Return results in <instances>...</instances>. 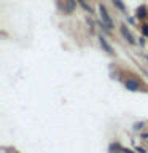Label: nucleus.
<instances>
[{
    "instance_id": "f257e3e1",
    "label": "nucleus",
    "mask_w": 148,
    "mask_h": 153,
    "mask_svg": "<svg viewBox=\"0 0 148 153\" xmlns=\"http://www.w3.org/2000/svg\"><path fill=\"white\" fill-rule=\"evenodd\" d=\"M99 14H100V22H102L107 29H113V21H112V18H110V14L107 11V7H105L104 3L99 5Z\"/></svg>"
},
{
    "instance_id": "f03ea898",
    "label": "nucleus",
    "mask_w": 148,
    "mask_h": 153,
    "mask_svg": "<svg viewBox=\"0 0 148 153\" xmlns=\"http://www.w3.org/2000/svg\"><path fill=\"white\" fill-rule=\"evenodd\" d=\"M124 88L127 91H132V93H137V91H142V83L135 78H127L124 81Z\"/></svg>"
},
{
    "instance_id": "7ed1b4c3",
    "label": "nucleus",
    "mask_w": 148,
    "mask_h": 153,
    "mask_svg": "<svg viewBox=\"0 0 148 153\" xmlns=\"http://www.w3.org/2000/svg\"><path fill=\"white\" fill-rule=\"evenodd\" d=\"M99 45L102 46V50L107 53V54H110V56H115L116 53H115V50H113V46L108 43V40H107V37L105 35H99Z\"/></svg>"
},
{
    "instance_id": "20e7f679",
    "label": "nucleus",
    "mask_w": 148,
    "mask_h": 153,
    "mask_svg": "<svg viewBox=\"0 0 148 153\" xmlns=\"http://www.w3.org/2000/svg\"><path fill=\"white\" fill-rule=\"evenodd\" d=\"M119 30H121V35L124 37V40H126L127 43H131V45H134V43H135V38H134V35L131 33V30L126 27V24H121Z\"/></svg>"
},
{
    "instance_id": "39448f33",
    "label": "nucleus",
    "mask_w": 148,
    "mask_h": 153,
    "mask_svg": "<svg viewBox=\"0 0 148 153\" xmlns=\"http://www.w3.org/2000/svg\"><path fill=\"white\" fill-rule=\"evenodd\" d=\"M123 145L119 143L118 140H115V142H112L108 145V153H123Z\"/></svg>"
},
{
    "instance_id": "423d86ee",
    "label": "nucleus",
    "mask_w": 148,
    "mask_h": 153,
    "mask_svg": "<svg viewBox=\"0 0 148 153\" xmlns=\"http://www.w3.org/2000/svg\"><path fill=\"white\" fill-rule=\"evenodd\" d=\"M75 10V0H65V7H64V13L65 14H72Z\"/></svg>"
},
{
    "instance_id": "0eeeda50",
    "label": "nucleus",
    "mask_w": 148,
    "mask_h": 153,
    "mask_svg": "<svg viewBox=\"0 0 148 153\" xmlns=\"http://www.w3.org/2000/svg\"><path fill=\"white\" fill-rule=\"evenodd\" d=\"M135 18L137 19H145L147 18V7H137V10H135Z\"/></svg>"
},
{
    "instance_id": "6e6552de",
    "label": "nucleus",
    "mask_w": 148,
    "mask_h": 153,
    "mask_svg": "<svg viewBox=\"0 0 148 153\" xmlns=\"http://www.w3.org/2000/svg\"><path fill=\"white\" fill-rule=\"evenodd\" d=\"M78 3L81 5V7H83V10H84V11H88V13H92V10H91V7L88 5V2H86V0H78Z\"/></svg>"
},
{
    "instance_id": "1a4fd4ad",
    "label": "nucleus",
    "mask_w": 148,
    "mask_h": 153,
    "mask_svg": "<svg viewBox=\"0 0 148 153\" xmlns=\"http://www.w3.org/2000/svg\"><path fill=\"white\" fill-rule=\"evenodd\" d=\"M113 5L118 10H121V11H126V7H124V3L121 2V0H113Z\"/></svg>"
},
{
    "instance_id": "9d476101",
    "label": "nucleus",
    "mask_w": 148,
    "mask_h": 153,
    "mask_svg": "<svg viewBox=\"0 0 148 153\" xmlns=\"http://www.w3.org/2000/svg\"><path fill=\"white\" fill-rule=\"evenodd\" d=\"M143 128H145V123H143V121H140V123H134V126H132L134 131H142Z\"/></svg>"
},
{
    "instance_id": "9b49d317",
    "label": "nucleus",
    "mask_w": 148,
    "mask_h": 153,
    "mask_svg": "<svg viewBox=\"0 0 148 153\" xmlns=\"http://www.w3.org/2000/svg\"><path fill=\"white\" fill-rule=\"evenodd\" d=\"M140 30L143 33V37H148V24L147 22H143L142 26H140Z\"/></svg>"
},
{
    "instance_id": "f8f14e48",
    "label": "nucleus",
    "mask_w": 148,
    "mask_h": 153,
    "mask_svg": "<svg viewBox=\"0 0 148 153\" xmlns=\"http://www.w3.org/2000/svg\"><path fill=\"white\" fill-rule=\"evenodd\" d=\"M123 153H137V150H132V148H123Z\"/></svg>"
},
{
    "instance_id": "ddd939ff",
    "label": "nucleus",
    "mask_w": 148,
    "mask_h": 153,
    "mask_svg": "<svg viewBox=\"0 0 148 153\" xmlns=\"http://www.w3.org/2000/svg\"><path fill=\"white\" fill-rule=\"evenodd\" d=\"M135 150H137V153H147V150H145V148H142V147H137Z\"/></svg>"
},
{
    "instance_id": "4468645a",
    "label": "nucleus",
    "mask_w": 148,
    "mask_h": 153,
    "mask_svg": "<svg viewBox=\"0 0 148 153\" xmlns=\"http://www.w3.org/2000/svg\"><path fill=\"white\" fill-rule=\"evenodd\" d=\"M5 152H8V153H19L18 150H14V148H5Z\"/></svg>"
},
{
    "instance_id": "2eb2a0df",
    "label": "nucleus",
    "mask_w": 148,
    "mask_h": 153,
    "mask_svg": "<svg viewBox=\"0 0 148 153\" xmlns=\"http://www.w3.org/2000/svg\"><path fill=\"white\" fill-rule=\"evenodd\" d=\"M138 43H140V46H143L145 45V40H143V38H138Z\"/></svg>"
},
{
    "instance_id": "dca6fc26",
    "label": "nucleus",
    "mask_w": 148,
    "mask_h": 153,
    "mask_svg": "<svg viewBox=\"0 0 148 153\" xmlns=\"http://www.w3.org/2000/svg\"><path fill=\"white\" fill-rule=\"evenodd\" d=\"M142 137H143V139H148V132H143V134H142Z\"/></svg>"
},
{
    "instance_id": "f3484780",
    "label": "nucleus",
    "mask_w": 148,
    "mask_h": 153,
    "mask_svg": "<svg viewBox=\"0 0 148 153\" xmlns=\"http://www.w3.org/2000/svg\"><path fill=\"white\" fill-rule=\"evenodd\" d=\"M147 61H148V57H147Z\"/></svg>"
}]
</instances>
